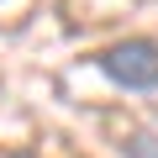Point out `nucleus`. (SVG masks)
<instances>
[{"label": "nucleus", "instance_id": "obj_1", "mask_svg": "<svg viewBox=\"0 0 158 158\" xmlns=\"http://www.w3.org/2000/svg\"><path fill=\"white\" fill-rule=\"evenodd\" d=\"M95 69L111 79L116 90H158V42L153 37H127L95 53Z\"/></svg>", "mask_w": 158, "mask_h": 158}, {"label": "nucleus", "instance_id": "obj_2", "mask_svg": "<svg viewBox=\"0 0 158 158\" xmlns=\"http://www.w3.org/2000/svg\"><path fill=\"white\" fill-rule=\"evenodd\" d=\"M121 153H127V158H158V137H153V132H132V137L121 142Z\"/></svg>", "mask_w": 158, "mask_h": 158}, {"label": "nucleus", "instance_id": "obj_3", "mask_svg": "<svg viewBox=\"0 0 158 158\" xmlns=\"http://www.w3.org/2000/svg\"><path fill=\"white\" fill-rule=\"evenodd\" d=\"M0 158H37V153H27V148H11V153H0Z\"/></svg>", "mask_w": 158, "mask_h": 158}]
</instances>
